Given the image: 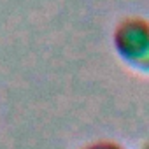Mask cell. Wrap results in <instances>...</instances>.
I'll return each instance as SVG.
<instances>
[{
  "instance_id": "1",
  "label": "cell",
  "mask_w": 149,
  "mask_h": 149,
  "mask_svg": "<svg viewBox=\"0 0 149 149\" xmlns=\"http://www.w3.org/2000/svg\"><path fill=\"white\" fill-rule=\"evenodd\" d=\"M116 54L130 68L149 76V19L144 16L123 18L112 32Z\"/></svg>"
},
{
  "instance_id": "2",
  "label": "cell",
  "mask_w": 149,
  "mask_h": 149,
  "mask_svg": "<svg viewBox=\"0 0 149 149\" xmlns=\"http://www.w3.org/2000/svg\"><path fill=\"white\" fill-rule=\"evenodd\" d=\"M79 149H128L126 146H123L118 140H111V139H102V140H93L90 144L81 146Z\"/></svg>"
},
{
  "instance_id": "3",
  "label": "cell",
  "mask_w": 149,
  "mask_h": 149,
  "mask_svg": "<svg viewBox=\"0 0 149 149\" xmlns=\"http://www.w3.org/2000/svg\"><path fill=\"white\" fill-rule=\"evenodd\" d=\"M140 149H149V142H146V144H144V146H142Z\"/></svg>"
}]
</instances>
